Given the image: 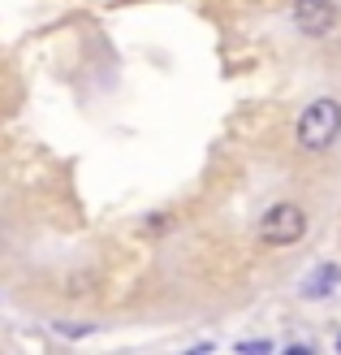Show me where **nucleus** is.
<instances>
[{"instance_id": "obj_3", "label": "nucleus", "mask_w": 341, "mask_h": 355, "mask_svg": "<svg viewBox=\"0 0 341 355\" xmlns=\"http://www.w3.org/2000/svg\"><path fill=\"white\" fill-rule=\"evenodd\" d=\"M294 22L302 35H329L337 26V5L333 0H298L294 5Z\"/></svg>"}, {"instance_id": "obj_4", "label": "nucleus", "mask_w": 341, "mask_h": 355, "mask_svg": "<svg viewBox=\"0 0 341 355\" xmlns=\"http://www.w3.org/2000/svg\"><path fill=\"white\" fill-rule=\"evenodd\" d=\"M320 282H337V269H320ZM307 295H329V286H315V277H311V286H307Z\"/></svg>"}, {"instance_id": "obj_1", "label": "nucleus", "mask_w": 341, "mask_h": 355, "mask_svg": "<svg viewBox=\"0 0 341 355\" xmlns=\"http://www.w3.org/2000/svg\"><path fill=\"white\" fill-rule=\"evenodd\" d=\"M337 135H341V104L329 96L311 100L298 117V148L302 152H329L337 144Z\"/></svg>"}, {"instance_id": "obj_2", "label": "nucleus", "mask_w": 341, "mask_h": 355, "mask_svg": "<svg viewBox=\"0 0 341 355\" xmlns=\"http://www.w3.org/2000/svg\"><path fill=\"white\" fill-rule=\"evenodd\" d=\"M307 234V212L298 204H273L259 217V243L264 247H290Z\"/></svg>"}, {"instance_id": "obj_5", "label": "nucleus", "mask_w": 341, "mask_h": 355, "mask_svg": "<svg viewBox=\"0 0 341 355\" xmlns=\"http://www.w3.org/2000/svg\"><path fill=\"white\" fill-rule=\"evenodd\" d=\"M337 347H341V338H337Z\"/></svg>"}]
</instances>
